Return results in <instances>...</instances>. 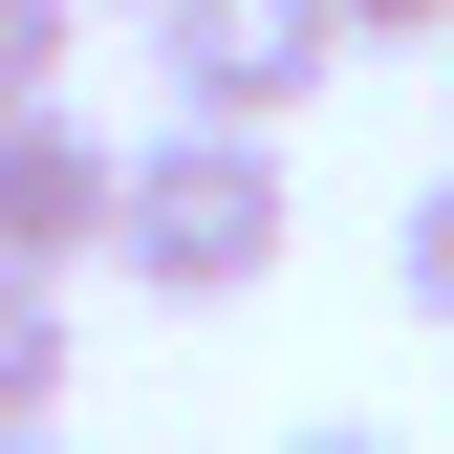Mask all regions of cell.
Returning <instances> with one entry per match:
<instances>
[{
	"label": "cell",
	"mask_w": 454,
	"mask_h": 454,
	"mask_svg": "<svg viewBox=\"0 0 454 454\" xmlns=\"http://www.w3.org/2000/svg\"><path fill=\"white\" fill-rule=\"evenodd\" d=\"M0 433H66V281H0Z\"/></svg>",
	"instance_id": "4"
},
{
	"label": "cell",
	"mask_w": 454,
	"mask_h": 454,
	"mask_svg": "<svg viewBox=\"0 0 454 454\" xmlns=\"http://www.w3.org/2000/svg\"><path fill=\"white\" fill-rule=\"evenodd\" d=\"M66 43H87V0H0V108H66Z\"/></svg>",
	"instance_id": "5"
},
{
	"label": "cell",
	"mask_w": 454,
	"mask_h": 454,
	"mask_svg": "<svg viewBox=\"0 0 454 454\" xmlns=\"http://www.w3.org/2000/svg\"><path fill=\"white\" fill-rule=\"evenodd\" d=\"M108 195H130V152H108L87 108H0V281L108 260Z\"/></svg>",
	"instance_id": "3"
},
{
	"label": "cell",
	"mask_w": 454,
	"mask_h": 454,
	"mask_svg": "<svg viewBox=\"0 0 454 454\" xmlns=\"http://www.w3.org/2000/svg\"><path fill=\"white\" fill-rule=\"evenodd\" d=\"M325 66H347L325 0H152V87H174V130H260V152H281V108H303Z\"/></svg>",
	"instance_id": "2"
},
{
	"label": "cell",
	"mask_w": 454,
	"mask_h": 454,
	"mask_svg": "<svg viewBox=\"0 0 454 454\" xmlns=\"http://www.w3.org/2000/svg\"><path fill=\"white\" fill-rule=\"evenodd\" d=\"M130 22H152V0H130Z\"/></svg>",
	"instance_id": "10"
},
{
	"label": "cell",
	"mask_w": 454,
	"mask_h": 454,
	"mask_svg": "<svg viewBox=\"0 0 454 454\" xmlns=\"http://www.w3.org/2000/svg\"><path fill=\"white\" fill-rule=\"evenodd\" d=\"M281 239H303V195H281L260 130H152L130 195H108V260L152 303H239V281H281Z\"/></svg>",
	"instance_id": "1"
},
{
	"label": "cell",
	"mask_w": 454,
	"mask_h": 454,
	"mask_svg": "<svg viewBox=\"0 0 454 454\" xmlns=\"http://www.w3.org/2000/svg\"><path fill=\"white\" fill-rule=\"evenodd\" d=\"M389 281H411V325H454V174H433L411 216H389Z\"/></svg>",
	"instance_id": "6"
},
{
	"label": "cell",
	"mask_w": 454,
	"mask_h": 454,
	"mask_svg": "<svg viewBox=\"0 0 454 454\" xmlns=\"http://www.w3.org/2000/svg\"><path fill=\"white\" fill-rule=\"evenodd\" d=\"M0 454H66V433H0Z\"/></svg>",
	"instance_id": "9"
},
{
	"label": "cell",
	"mask_w": 454,
	"mask_h": 454,
	"mask_svg": "<svg viewBox=\"0 0 454 454\" xmlns=\"http://www.w3.org/2000/svg\"><path fill=\"white\" fill-rule=\"evenodd\" d=\"M347 43H454V0H325Z\"/></svg>",
	"instance_id": "7"
},
{
	"label": "cell",
	"mask_w": 454,
	"mask_h": 454,
	"mask_svg": "<svg viewBox=\"0 0 454 454\" xmlns=\"http://www.w3.org/2000/svg\"><path fill=\"white\" fill-rule=\"evenodd\" d=\"M303 454H389V433H303Z\"/></svg>",
	"instance_id": "8"
}]
</instances>
